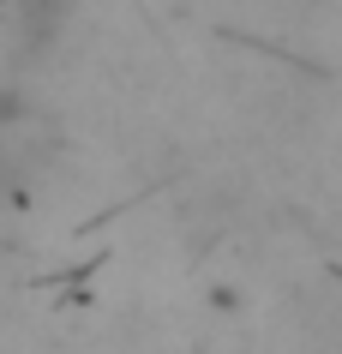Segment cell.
<instances>
[{
	"instance_id": "obj_1",
	"label": "cell",
	"mask_w": 342,
	"mask_h": 354,
	"mask_svg": "<svg viewBox=\"0 0 342 354\" xmlns=\"http://www.w3.org/2000/svg\"><path fill=\"white\" fill-rule=\"evenodd\" d=\"M73 12V0H12V37H19L24 55H37L60 37V24Z\"/></svg>"
}]
</instances>
